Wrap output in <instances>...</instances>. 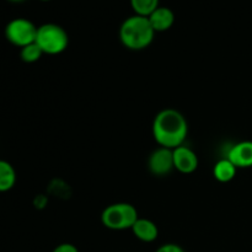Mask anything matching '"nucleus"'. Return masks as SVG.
Instances as JSON below:
<instances>
[{
  "mask_svg": "<svg viewBox=\"0 0 252 252\" xmlns=\"http://www.w3.org/2000/svg\"><path fill=\"white\" fill-rule=\"evenodd\" d=\"M153 137L160 147L175 149L184 145L189 134L186 117L175 108H165L153 121Z\"/></svg>",
  "mask_w": 252,
  "mask_h": 252,
  "instance_id": "f257e3e1",
  "label": "nucleus"
},
{
  "mask_svg": "<svg viewBox=\"0 0 252 252\" xmlns=\"http://www.w3.org/2000/svg\"><path fill=\"white\" fill-rule=\"evenodd\" d=\"M155 31L149 19L139 15L127 17L120 27V39L126 48L142 51L149 47L154 39Z\"/></svg>",
  "mask_w": 252,
  "mask_h": 252,
  "instance_id": "f03ea898",
  "label": "nucleus"
},
{
  "mask_svg": "<svg viewBox=\"0 0 252 252\" xmlns=\"http://www.w3.org/2000/svg\"><path fill=\"white\" fill-rule=\"evenodd\" d=\"M36 42L44 54H59L68 48L69 36L57 24H43L37 29Z\"/></svg>",
  "mask_w": 252,
  "mask_h": 252,
  "instance_id": "7ed1b4c3",
  "label": "nucleus"
},
{
  "mask_svg": "<svg viewBox=\"0 0 252 252\" xmlns=\"http://www.w3.org/2000/svg\"><path fill=\"white\" fill-rule=\"evenodd\" d=\"M138 212L134 206L129 203H113L106 207L101 214V221L103 225L111 230H126L132 229L133 224L137 221Z\"/></svg>",
  "mask_w": 252,
  "mask_h": 252,
  "instance_id": "20e7f679",
  "label": "nucleus"
},
{
  "mask_svg": "<svg viewBox=\"0 0 252 252\" xmlns=\"http://www.w3.org/2000/svg\"><path fill=\"white\" fill-rule=\"evenodd\" d=\"M37 29L34 24L30 20L24 19V17H17V19L11 20L5 27V37L10 43L14 46L22 47L29 46L36 41Z\"/></svg>",
  "mask_w": 252,
  "mask_h": 252,
  "instance_id": "39448f33",
  "label": "nucleus"
},
{
  "mask_svg": "<svg viewBox=\"0 0 252 252\" xmlns=\"http://www.w3.org/2000/svg\"><path fill=\"white\" fill-rule=\"evenodd\" d=\"M148 169L154 176L161 177L169 175L175 169L172 149L164 147L155 149L148 159Z\"/></svg>",
  "mask_w": 252,
  "mask_h": 252,
  "instance_id": "423d86ee",
  "label": "nucleus"
},
{
  "mask_svg": "<svg viewBox=\"0 0 252 252\" xmlns=\"http://www.w3.org/2000/svg\"><path fill=\"white\" fill-rule=\"evenodd\" d=\"M174 166L181 174H192L198 167V157L191 148L181 145L172 149Z\"/></svg>",
  "mask_w": 252,
  "mask_h": 252,
  "instance_id": "0eeeda50",
  "label": "nucleus"
},
{
  "mask_svg": "<svg viewBox=\"0 0 252 252\" xmlns=\"http://www.w3.org/2000/svg\"><path fill=\"white\" fill-rule=\"evenodd\" d=\"M228 159L236 166V169H246L252 166V142L244 140L236 143L229 149Z\"/></svg>",
  "mask_w": 252,
  "mask_h": 252,
  "instance_id": "6e6552de",
  "label": "nucleus"
},
{
  "mask_svg": "<svg viewBox=\"0 0 252 252\" xmlns=\"http://www.w3.org/2000/svg\"><path fill=\"white\" fill-rule=\"evenodd\" d=\"M150 25L157 32H165L172 27L175 24V14L170 7L159 6L155 11L148 16Z\"/></svg>",
  "mask_w": 252,
  "mask_h": 252,
  "instance_id": "1a4fd4ad",
  "label": "nucleus"
},
{
  "mask_svg": "<svg viewBox=\"0 0 252 252\" xmlns=\"http://www.w3.org/2000/svg\"><path fill=\"white\" fill-rule=\"evenodd\" d=\"M130 230L133 231L135 238L143 243H153L157 240L158 235H159V229H158L157 224L150 219L145 218H138Z\"/></svg>",
  "mask_w": 252,
  "mask_h": 252,
  "instance_id": "9d476101",
  "label": "nucleus"
},
{
  "mask_svg": "<svg viewBox=\"0 0 252 252\" xmlns=\"http://www.w3.org/2000/svg\"><path fill=\"white\" fill-rule=\"evenodd\" d=\"M236 170L238 169H236L235 165L226 158V159L219 160V161L214 165L213 176L217 181L226 184V182H230L231 180L235 177Z\"/></svg>",
  "mask_w": 252,
  "mask_h": 252,
  "instance_id": "9b49d317",
  "label": "nucleus"
},
{
  "mask_svg": "<svg viewBox=\"0 0 252 252\" xmlns=\"http://www.w3.org/2000/svg\"><path fill=\"white\" fill-rule=\"evenodd\" d=\"M16 172L14 166L5 160H0V192H7L15 186Z\"/></svg>",
  "mask_w": 252,
  "mask_h": 252,
  "instance_id": "f8f14e48",
  "label": "nucleus"
},
{
  "mask_svg": "<svg viewBox=\"0 0 252 252\" xmlns=\"http://www.w3.org/2000/svg\"><path fill=\"white\" fill-rule=\"evenodd\" d=\"M134 15L148 17L160 6V0H129Z\"/></svg>",
  "mask_w": 252,
  "mask_h": 252,
  "instance_id": "ddd939ff",
  "label": "nucleus"
},
{
  "mask_svg": "<svg viewBox=\"0 0 252 252\" xmlns=\"http://www.w3.org/2000/svg\"><path fill=\"white\" fill-rule=\"evenodd\" d=\"M42 54L44 53L42 52V49L39 48L36 42L29 44V46L22 47L21 52H20V57H21V59L25 63H34V62L39 61Z\"/></svg>",
  "mask_w": 252,
  "mask_h": 252,
  "instance_id": "4468645a",
  "label": "nucleus"
},
{
  "mask_svg": "<svg viewBox=\"0 0 252 252\" xmlns=\"http://www.w3.org/2000/svg\"><path fill=\"white\" fill-rule=\"evenodd\" d=\"M157 252H186L181 246L176 245V244H165V245L160 246Z\"/></svg>",
  "mask_w": 252,
  "mask_h": 252,
  "instance_id": "2eb2a0df",
  "label": "nucleus"
},
{
  "mask_svg": "<svg viewBox=\"0 0 252 252\" xmlns=\"http://www.w3.org/2000/svg\"><path fill=\"white\" fill-rule=\"evenodd\" d=\"M52 252H79L78 248L74 246L73 244H68V243H64L61 244V245L57 246Z\"/></svg>",
  "mask_w": 252,
  "mask_h": 252,
  "instance_id": "dca6fc26",
  "label": "nucleus"
},
{
  "mask_svg": "<svg viewBox=\"0 0 252 252\" xmlns=\"http://www.w3.org/2000/svg\"><path fill=\"white\" fill-rule=\"evenodd\" d=\"M10 1H22V0H10Z\"/></svg>",
  "mask_w": 252,
  "mask_h": 252,
  "instance_id": "f3484780",
  "label": "nucleus"
},
{
  "mask_svg": "<svg viewBox=\"0 0 252 252\" xmlns=\"http://www.w3.org/2000/svg\"><path fill=\"white\" fill-rule=\"evenodd\" d=\"M41 1H51V0H41Z\"/></svg>",
  "mask_w": 252,
  "mask_h": 252,
  "instance_id": "a211bd4d",
  "label": "nucleus"
}]
</instances>
